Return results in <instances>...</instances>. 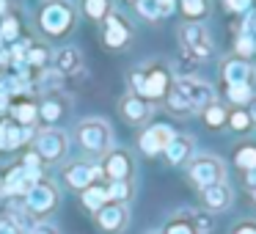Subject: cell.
Listing matches in <instances>:
<instances>
[{"label": "cell", "mask_w": 256, "mask_h": 234, "mask_svg": "<svg viewBox=\"0 0 256 234\" xmlns=\"http://www.w3.org/2000/svg\"><path fill=\"white\" fill-rule=\"evenodd\" d=\"M66 110H69V102L64 100L61 94H47L44 100L39 102V122H44L47 127H52V124H58L66 116Z\"/></svg>", "instance_id": "cell-19"}, {"label": "cell", "mask_w": 256, "mask_h": 234, "mask_svg": "<svg viewBox=\"0 0 256 234\" xmlns=\"http://www.w3.org/2000/svg\"><path fill=\"white\" fill-rule=\"evenodd\" d=\"M234 162L240 166V171H256V144H242L234 152Z\"/></svg>", "instance_id": "cell-25"}, {"label": "cell", "mask_w": 256, "mask_h": 234, "mask_svg": "<svg viewBox=\"0 0 256 234\" xmlns=\"http://www.w3.org/2000/svg\"><path fill=\"white\" fill-rule=\"evenodd\" d=\"M30 234H58V228L52 226V223H47V220H39V223L34 226V232H30Z\"/></svg>", "instance_id": "cell-35"}, {"label": "cell", "mask_w": 256, "mask_h": 234, "mask_svg": "<svg viewBox=\"0 0 256 234\" xmlns=\"http://www.w3.org/2000/svg\"><path fill=\"white\" fill-rule=\"evenodd\" d=\"M174 88H179L184 96H188V102L193 105L196 113H204L210 105L218 102L215 88H212L206 80H198V78H188V74H182V78L174 80Z\"/></svg>", "instance_id": "cell-8"}, {"label": "cell", "mask_w": 256, "mask_h": 234, "mask_svg": "<svg viewBox=\"0 0 256 234\" xmlns=\"http://www.w3.org/2000/svg\"><path fill=\"white\" fill-rule=\"evenodd\" d=\"M174 135L176 132H174V127H168V124H149V127L138 135V146H140L144 154L154 157V154H162V152H166V146L171 144Z\"/></svg>", "instance_id": "cell-11"}, {"label": "cell", "mask_w": 256, "mask_h": 234, "mask_svg": "<svg viewBox=\"0 0 256 234\" xmlns=\"http://www.w3.org/2000/svg\"><path fill=\"white\" fill-rule=\"evenodd\" d=\"M14 28H17V25L8 20V22H6V30H3V36H6V39H14Z\"/></svg>", "instance_id": "cell-39"}, {"label": "cell", "mask_w": 256, "mask_h": 234, "mask_svg": "<svg viewBox=\"0 0 256 234\" xmlns=\"http://www.w3.org/2000/svg\"><path fill=\"white\" fill-rule=\"evenodd\" d=\"M190 220H193V226H196V234H210L212 232L210 212H190Z\"/></svg>", "instance_id": "cell-32"}, {"label": "cell", "mask_w": 256, "mask_h": 234, "mask_svg": "<svg viewBox=\"0 0 256 234\" xmlns=\"http://www.w3.org/2000/svg\"><path fill=\"white\" fill-rule=\"evenodd\" d=\"M12 116L20 127H30V124L39 122V102H30V100L17 102V105L12 108Z\"/></svg>", "instance_id": "cell-21"}, {"label": "cell", "mask_w": 256, "mask_h": 234, "mask_svg": "<svg viewBox=\"0 0 256 234\" xmlns=\"http://www.w3.org/2000/svg\"><path fill=\"white\" fill-rule=\"evenodd\" d=\"M245 110H248V116H250V124L256 127V94L248 100V105H245Z\"/></svg>", "instance_id": "cell-37"}, {"label": "cell", "mask_w": 256, "mask_h": 234, "mask_svg": "<svg viewBox=\"0 0 256 234\" xmlns=\"http://www.w3.org/2000/svg\"><path fill=\"white\" fill-rule=\"evenodd\" d=\"M52 66H56V72L61 78H72V74H78L83 69V52L78 47H61L56 52V58H52Z\"/></svg>", "instance_id": "cell-18"}, {"label": "cell", "mask_w": 256, "mask_h": 234, "mask_svg": "<svg viewBox=\"0 0 256 234\" xmlns=\"http://www.w3.org/2000/svg\"><path fill=\"white\" fill-rule=\"evenodd\" d=\"M228 127L232 130H237V132H245V130H250L254 124H250V116H248V110H242V108H237V110H232L228 113Z\"/></svg>", "instance_id": "cell-31"}, {"label": "cell", "mask_w": 256, "mask_h": 234, "mask_svg": "<svg viewBox=\"0 0 256 234\" xmlns=\"http://www.w3.org/2000/svg\"><path fill=\"white\" fill-rule=\"evenodd\" d=\"M58 201H61V196H58V188L50 179L34 182L28 188V193L22 196V206L34 220H47V218L58 210Z\"/></svg>", "instance_id": "cell-4"}, {"label": "cell", "mask_w": 256, "mask_h": 234, "mask_svg": "<svg viewBox=\"0 0 256 234\" xmlns=\"http://www.w3.org/2000/svg\"><path fill=\"white\" fill-rule=\"evenodd\" d=\"M162 234H196V226L190 220V212H182V215L171 218L162 228Z\"/></svg>", "instance_id": "cell-26"}, {"label": "cell", "mask_w": 256, "mask_h": 234, "mask_svg": "<svg viewBox=\"0 0 256 234\" xmlns=\"http://www.w3.org/2000/svg\"><path fill=\"white\" fill-rule=\"evenodd\" d=\"M28 127H20L17 122L14 124H3V135H0V149H20V146L25 144V138H28V132H25Z\"/></svg>", "instance_id": "cell-22"}, {"label": "cell", "mask_w": 256, "mask_h": 234, "mask_svg": "<svg viewBox=\"0 0 256 234\" xmlns=\"http://www.w3.org/2000/svg\"><path fill=\"white\" fill-rule=\"evenodd\" d=\"M176 39H179V47L184 50V56L193 58V61H210L215 56V39L201 22L179 25Z\"/></svg>", "instance_id": "cell-5"}, {"label": "cell", "mask_w": 256, "mask_h": 234, "mask_svg": "<svg viewBox=\"0 0 256 234\" xmlns=\"http://www.w3.org/2000/svg\"><path fill=\"white\" fill-rule=\"evenodd\" d=\"M105 190H108V201H122V204H127L130 193H132V184L130 182H108Z\"/></svg>", "instance_id": "cell-28"}, {"label": "cell", "mask_w": 256, "mask_h": 234, "mask_svg": "<svg viewBox=\"0 0 256 234\" xmlns=\"http://www.w3.org/2000/svg\"><path fill=\"white\" fill-rule=\"evenodd\" d=\"M102 25H105V28H102V42H105L110 50H124V47L132 42V28H130V22L122 14L113 12Z\"/></svg>", "instance_id": "cell-13"}, {"label": "cell", "mask_w": 256, "mask_h": 234, "mask_svg": "<svg viewBox=\"0 0 256 234\" xmlns=\"http://www.w3.org/2000/svg\"><path fill=\"white\" fill-rule=\"evenodd\" d=\"M220 69H223V78H226L228 86H242V83L250 86V78H254V66H250V64L245 61L242 56L226 58Z\"/></svg>", "instance_id": "cell-17"}, {"label": "cell", "mask_w": 256, "mask_h": 234, "mask_svg": "<svg viewBox=\"0 0 256 234\" xmlns=\"http://www.w3.org/2000/svg\"><path fill=\"white\" fill-rule=\"evenodd\" d=\"M166 160L171 162V166H188L190 160L196 157V140L190 138V135H174L171 144L166 146Z\"/></svg>", "instance_id": "cell-16"}, {"label": "cell", "mask_w": 256, "mask_h": 234, "mask_svg": "<svg viewBox=\"0 0 256 234\" xmlns=\"http://www.w3.org/2000/svg\"><path fill=\"white\" fill-rule=\"evenodd\" d=\"M100 176H102V168L94 166V162H86V160L69 162V166L64 168V182L72 190H80V193H83L88 184L100 182Z\"/></svg>", "instance_id": "cell-12"}, {"label": "cell", "mask_w": 256, "mask_h": 234, "mask_svg": "<svg viewBox=\"0 0 256 234\" xmlns=\"http://www.w3.org/2000/svg\"><path fill=\"white\" fill-rule=\"evenodd\" d=\"M152 234H157V232H152Z\"/></svg>", "instance_id": "cell-42"}, {"label": "cell", "mask_w": 256, "mask_h": 234, "mask_svg": "<svg viewBox=\"0 0 256 234\" xmlns=\"http://www.w3.org/2000/svg\"><path fill=\"white\" fill-rule=\"evenodd\" d=\"M174 72L166 61H146L130 74V86H132V94L149 100L152 105L157 102H166L168 91L174 88Z\"/></svg>", "instance_id": "cell-1"}, {"label": "cell", "mask_w": 256, "mask_h": 234, "mask_svg": "<svg viewBox=\"0 0 256 234\" xmlns=\"http://www.w3.org/2000/svg\"><path fill=\"white\" fill-rule=\"evenodd\" d=\"M226 96H228V102H232V105L242 108V105H248V100H250L254 94H250V86L242 83V86H228Z\"/></svg>", "instance_id": "cell-30"}, {"label": "cell", "mask_w": 256, "mask_h": 234, "mask_svg": "<svg viewBox=\"0 0 256 234\" xmlns=\"http://www.w3.org/2000/svg\"><path fill=\"white\" fill-rule=\"evenodd\" d=\"M28 61H30V64L47 61V50H39V47H34V50H30V56H28Z\"/></svg>", "instance_id": "cell-36"}, {"label": "cell", "mask_w": 256, "mask_h": 234, "mask_svg": "<svg viewBox=\"0 0 256 234\" xmlns=\"http://www.w3.org/2000/svg\"><path fill=\"white\" fill-rule=\"evenodd\" d=\"M201 116H204V124H206V127H212V130L223 127V124L228 122V110L220 105V102H215V105H210L204 113H201Z\"/></svg>", "instance_id": "cell-27"}, {"label": "cell", "mask_w": 256, "mask_h": 234, "mask_svg": "<svg viewBox=\"0 0 256 234\" xmlns=\"http://www.w3.org/2000/svg\"><path fill=\"white\" fill-rule=\"evenodd\" d=\"M0 234H25V232L17 226V220H14V218L3 215V218H0Z\"/></svg>", "instance_id": "cell-33"}, {"label": "cell", "mask_w": 256, "mask_h": 234, "mask_svg": "<svg viewBox=\"0 0 256 234\" xmlns=\"http://www.w3.org/2000/svg\"><path fill=\"white\" fill-rule=\"evenodd\" d=\"M212 3L210 0H179V12L184 14V17L190 20V22H198V20H204L206 14H210Z\"/></svg>", "instance_id": "cell-23"}, {"label": "cell", "mask_w": 256, "mask_h": 234, "mask_svg": "<svg viewBox=\"0 0 256 234\" xmlns=\"http://www.w3.org/2000/svg\"><path fill=\"white\" fill-rule=\"evenodd\" d=\"M127 3H138V0H127Z\"/></svg>", "instance_id": "cell-40"}, {"label": "cell", "mask_w": 256, "mask_h": 234, "mask_svg": "<svg viewBox=\"0 0 256 234\" xmlns=\"http://www.w3.org/2000/svg\"><path fill=\"white\" fill-rule=\"evenodd\" d=\"M232 201H234V190L226 182H215V184L201 188V204H204L206 212H223L232 206Z\"/></svg>", "instance_id": "cell-15"}, {"label": "cell", "mask_w": 256, "mask_h": 234, "mask_svg": "<svg viewBox=\"0 0 256 234\" xmlns=\"http://www.w3.org/2000/svg\"><path fill=\"white\" fill-rule=\"evenodd\" d=\"M80 12L91 20V22H105L116 6H113V0H80Z\"/></svg>", "instance_id": "cell-20"}, {"label": "cell", "mask_w": 256, "mask_h": 234, "mask_svg": "<svg viewBox=\"0 0 256 234\" xmlns=\"http://www.w3.org/2000/svg\"><path fill=\"white\" fill-rule=\"evenodd\" d=\"M74 138H78L80 149L96 157L108 154L113 149V130L105 118H83L74 127Z\"/></svg>", "instance_id": "cell-3"}, {"label": "cell", "mask_w": 256, "mask_h": 234, "mask_svg": "<svg viewBox=\"0 0 256 234\" xmlns=\"http://www.w3.org/2000/svg\"><path fill=\"white\" fill-rule=\"evenodd\" d=\"M188 179L198 190L206 188V184H215V182H226V166L215 154H196L188 162Z\"/></svg>", "instance_id": "cell-7"}, {"label": "cell", "mask_w": 256, "mask_h": 234, "mask_svg": "<svg viewBox=\"0 0 256 234\" xmlns=\"http://www.w3.org/2000/svg\"><path fill=\"white\" fill-rule=\"evenodd\" d=\"M66 149H69V135L58 127H44L42 132H36L34 138V152L42 157L44 166H56L66 157Z\"/></svg>", "instance_id": "cell-6"}, {"label": "cell", "mask_w": 256, "mask_h": 234, "mask_svg": "<svg viewBox=\"0 0 256 234\" xmlns=\"http://www.w3.org/2000/svg\"><path fill=\"white\" fill-rule=\"evenodd\" d=\"M94 220H96V226H100L102 232L122 234L124 228H127V223H130V210H127V204H122V201H108V204H102L100 210L94 212Z\"/></svg>", "instance_id": "cell-10"}, {"label": "cell", "mask_w": 256, "mask_h": 234, "mask_svg": "<svg viewBox=\"0 0 256 234\" xmlns=\"http://www.w3.org/2000/svg\"><path fill=\"white\" fill-rule=\"evenodd\" d=\"M232 234H256V223L254 220H242V223H237V226H234Z\"/></svg>", "instance_id": "cell-34"}, {"label": "cell", "mask_w": 256, "mask_h": 234, "mask_svg": "<svg viewBox=\"0 0 256 234\" xmlns=\"http://www.w3.org/2000/svg\"><path fill=\"white\" fill-rule=\"evenodd\" d=\"M83 204L88 206L91 212H96L102 204H108V190H105V184H100V182L88 184V188L83 190Z\"/></svg>", "instance_id": "cell-24"}, {"label": "cell", "mask_w": 256, "mask_h": 234, "mask_svg": "<svg viewBox=\"0 0 256 234\" xmlns=\"http://www.w3.org/2000/svg\"><path fill=\"white\" fill-rule=\"evenodd\" d=\"M250 0H226V6L232 8V12H242V8H248Z\"/></svg>", "instance_id": "cell-38"}, {"label": "cell", "mask_w": 256, "mask_h": 234, "mask_svg": "<svg viewBox=\"0 0 256 234\" xmlns=\"http://www.w3.org/2000/svg\"><path fill=\"white\" fill-rule=\"evenodd\" d=\"M102 176L108 179V182H130V176H132L135 171V162L132 157H130V152L124 149H110L108 154H102Z\"/></svg>", "instance_id": "cell-9"}, {"label": "cell", "mask_w": 256, "mask_h": 234, "mask_svg": "<svg viewBox=\"0 0 256 234\" xmlns=\"http://www.w3.org/2000/svg\"><path fill=\"white\" fill-rule=\"evenodd\" d=\"M254 198H256V190H254Z\"/></svg>", "instance_id": "cell-41"}, {"label": "cell", "mask_w": 256, "mask_h": 234, "mask_svg": "<svg viewBox=\"0 0 256 234\" xmlns=\"http://www.w3.org/2000/svg\"><path fill=\"white\" fill-rule=\"evenodd\" d=\"M135 8H138V14L144 20H149V22H154V20L162 17L160 0H138V3H135Z\"/></svg>", "instance_id": "cell-29"}, {"label": "cell", "mask_w": 256, "mask_h": 234, "mask_svg": "<svg viewBox=\"0 0 256 234\" xmlns=\"http://www.w3.org/2000/svg\"><path fill=\"white\" fill-rule=\"evenodd\" d=\"M152 110H154V105H152L149 100H144V96H138V94H127L122 102H118V113H122V118L127 124H132V127H140V124L149 122Z\"/></svg>", "instance_id": "cell-14"}, {"label": "cell", "mask_w": 256, "mask_h": 234, "mask_svg": "<svg viewBox=\"0 0 256 234\" xmlns=\"http://www.w3.org/2000/svg\"><path fill=\"white\" fill-rule=\"evenodd\" d=\"M74 20H78V12L69 0H47L44 6L36 14V22H39V30L44 36H66L69 30L74 28Z\"/></svg>", "instance_id": "cell-2"}]
</instances>
